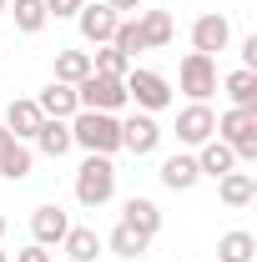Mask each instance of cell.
Segmentation results:
<instances>
[{"label":"cell","mask_w":257,"mask_h":262,"mask_svg":"<svg viewBox=\"0 0 257 262\" xmlns=\"http://www.w3.org/2000/svg\"><path fill=\"white\" fill-rule=\"evenodd\" d=\"M66 232H71L66 207H56V202H40V207L31 212V242H40V247H61Z\"/></svg>","instance_id":"11"},{"label":"cell","mask_w":257,"mask_h":262,"mask_svg":"<svg viewBox=\"0 0 257 262\" xmlns=\"http://www.w3.org/2000/svg\"><path fill=\"white\" fill-rule=\"evenodd\" d=\"M242 71H257V35L242 40Z\"/></svg>","instance_id":"31"},{"label":"cell","mask_w":257,"mask_h":262,"mask_svg":"<svg viewBox=\"0 0 257 262\" xmlns=\"http://www.w3.org/2000/svg\"><path fill=\"white\" fill-rule=\"evenodd\" d=\"M217 136V111L207 106V101H187L182 111H177V141L182 146H202V141H212Z\"/></svg>","instance_id":"7"},{"label":"cell","mask_w":257,"mask_h":262,"mask_svg":"<svg viewBox=\"0 0 257 262\" xmlns=\"http://www.w3.org/2000/svg\"><path fill=\"white\" fill-rule=\"evenodd\" d=\"M31 141H35V151H40V157H51V162H61L66 151L76 146V141H71V121H56V116H46Z\"/></svg>","instance_id":"16"},{"label":"cell","mask_w":257,"mask_h":262,"mask_svg":"<svg viewBox=\"0 0 257 262\" xmlns=\"http://www.w3.org/2000/svg\"><path fill=\"white\" fill-rule=\"evenodd\" d=\"M111 196H116V162L86 151V162L76 166V202H81L86 212H96V207H106Z\"/></svg>","instance_id":"2"},{"label":"cell","mask_w":257,"mask_h":262,"mask_svg":"<svg viewBox=\"0 0 257 262\" xmlns=\"http://www.w3.org/2000/svg\"><path fill=\"white\" fill-rule=\"evenodd\" d=\"M227 40H232V20H227L222 10H207V15L192 20V51L217 56V51H227Z\"/></svg>","instance_id":"10"},{"label":"cell","mask_w":257,"mask_h":262,"mask_svg":"<svg viewBox=\"0 0 257 262\" xmlns=\"http://www.w3.org/2000/svg\"><path fill=\"white\" fill-rule=\"evenodd\" d=\"M177 91L187 101H207L217 91V56H202V51H187L182 66H177Z\"/></svg>","instance_id":"6"},{"label":"cell","mask_w":257,"mask_h":262,"mask_svg":"<svg viewBox=\"0 0 257 262\" xmlns=\"http://www.w3.org/2000/svg\"><path fill=\"white\" fill-rule=\"evenodd\" d=\"M106 5H111L116 15H121V10H141V0H106Z\"/></svg>","instance_id":"32"},{"label":"cell","mask_w":257,"mask_h":262,"mask_svg":"<svg viewBox=\"0 0 257 262\" xmlns=\"http://www.w3.org/2000/svg\"><path fill=\"white\" fill-rule=\"evenodd\" d=\"M257 257V237L247 227H232L217 237V262H252Z\"/></svg>","instance_id":"24"},{"label":"cell","mask_w":257,"mask_h":262,"mask_svg":"<svg viewBox=\"0 0 257 262\" xmlns=\"http://www.w3.org/2000/svg\"><path fill=\"white\" fill-rule=\"evenodd\" d=\"M217 196H222V207H232V212L252 207L257 202V171H227V177H217Z\"/></svg>","instance_id":"14"},{"label":"cell","mask_w":257,"mask_h":262,"mask_svg":"<svg viewBox=\"0 0 257 262\" xmlns=\"http://www.w3.org/2000/svg\"><path fill=\"white\" fill-rule=\"evenodd\" d=\"M5 141H10V131H5V126H0V146H5Z\"/></svg>","instance_id":"34"},{"label":"cell","mask_w":257,"mask_h":262,"mask_svg":"<svg viewBox=\"0 0 257 262\" xmlns=\"http://www.w3.org/2000/svg\"><path fill=\"white\" fill-rule=\"evenodd\" d=\"M15 262H51V247L31 242V247H20V252H15Z\"/></svg>","instance_id":"30"},{"label":"cell","mask_w":257,"mask_h":262,"mask_svg":"<svg viewBox=\"0 0 257 262\" xmlns=\"http://www.w3.org/2000/svg\"><path fill=\"white\" fill-rule=\"evenodd\" d=\"M126 101L136 106V111H146V116H157V111H166L172 106V81L161 76V71H146V66H131L126 76Z\"/></svg>","instance_id":"3"},{"label":"cell","mask_w":257,"mask_h":262,"mask_svg":"<svg viewBox=\"0 0 257 262\" xmlns=\"http://www.w3.org/2000/svg\"><path fill=\"white\" fill-rule=\"evenodd\" d=\"M121 222L136 232H146V237H157L161 232V207L152 196H126V207H121Z\"/></svg>","instance_id":"19"},{"label":"cell","mask_w":257,"mask_h":262,"mask_svg":"<svg viewBox=\"0 0 257 262\" xmlns=\"http://www.w3.org/2000/svg\"><path fill=\"white\" fill-rule=\"evenodd\" d=\"M76 26H81V40H91V46H111V35H116V26H121V15L106 5V0H86L81 10H76Z\"/></svg>","instance_id":"8"},{"label":"cell","mask_w":257,"mask_h":262,"mask_svg":"<svg viewBox=\"0 0 257 262\" xmlns=\"http://www.w3.org/2000/svg\"><path fill=\"white\" fill-rule=\"evenodd\" d=\"M161 146V126L157 116H146V111H131L126 121H121V151H131V157H152Z\"/></svg>","instance_id":"9"},{"label":"cell","mask_w":257,"mask_h":262,"mask_svg":"<svg viewBox=\"0 0 257 262\" xmlns=\"http://www.w3.org/2000/svg\"><path fill=\"white\" fill-rule=\"evenodd\" d=\"M0 15H5V0H0Z\"/></svg>","instance_id":"35"},{"label":"cell","mask_w":257,"mask_h":262,"mask_svg":"<svg viewBox=\"0 0 257 262\" xmlns=\"http://www.w3.org/2000/svg\"><path fill=\"white\" fill-rule=\"evenodd\" d=\"M5 232H10V217H5V212H0V237H5Z\"/></svg>","instance_id":"33"},{"label":"cell","mask_w":257,"mask_h":262,"mask_svg":"<svg viewBox=\"0 0 257 262\" xmlns=\"http://www.w3.org/2000/svg\"><path fill=\"white\" fill-rule=\"evenodd\" d=\"M40 121H46V116H40L35 96H20V101H10V106H5V121H0V126L10 131L15 141H31L35 131H40Z\"/></svg>","instance_id":"13"},{"label":"cell","mask_w":257,"mask_h":262,"mask_svg":"<svg viewBox=\"0 0 257 262\" xmlns=\"http://www.w3.org/2000/svg\"><path fill=\"white\" fill-rule=\"evenodd\" d=\"M131 66L136 61H126L116 46H96V51H91V71H101V76H126Z\"/></svg>","instance_id":"27"},{"label":"cell","mask_w":257,"mask_h":262,"mask_svg":"<svg viewBox=\"0 0 257 262\" xmlns=\"http://www.w3.org/2000/svg\"><path fill=\"white\" fill-rule=\"evenodd\" d=\"M136 26H141L146 51H166V46L177 40V20H172V10H141V15H136Z\"/></svg>","instance_id":"17"},{"label":"cell","mask_w":257,"mask_h":262,"mask_svg":"<svg viewBox=\"0 0 257 262\" xmlns=\"http://www.w3.org/2000/svg\"><path fill=\"white\" fill-rule=\"evenodd\" d=\"M40 116H56V121H71L76 111H81V101H76V86H66V81H51V86H40Z\"/></svg>","instance_id":"15"},{"label":"cell","mask_w":257,"mask_h":262,"mask_svg":"<svg viewBox=\"0 0 257 262\" xmlns=\"http://www.w3.org/2000/svg\"><path fill=\"white\" fill-rule=\"evenodd\" d=\"M31 166H35V151L26 146V141H15V136H10V141L0 146V177H5V182H26V177H31Z\"/></svg>","instance_id":"20"},{"label":"cell","mask_w":257,"mask_h":262,"mask_svg":"<svg viewBox=\"0 0 257 262\" xmlns=\"http://www.w3.org/2000/svg\"><path fill=\"white\" fill-rule=\"evenodd\" d=\"M157 177H161V187H166V192H192L197 182H202L192 151H172V157L157 166Z\"/></svg>","instance_id":"12"},{"label":"cell","mask_w":257,"mask_h":262,"mask_svg":"<svg viewBox=\"0 0 257 262\" xmlns=\"http://www.w3.org/2000/svg\"><path fill=\"white\" fill-rule=\"evenodd\" d=\"M192 157H197V171H202V177H212V182H217V177H227V171H237L232 146H227V141H217V136H212V141H202Z\"/></svg>","instance_id":"18"},{"label":"cell","mask_w":257,"mask_h":262,"mask_svg":"<svg viewBox=\"0 0 257 262\" xmlns=\"http://www.w3.org/2000/svg\"><path fill=\"white\" fill-rule=\"evenodd\" d=\"M10 15H15V31L20 35H35V31H46V0H15V5H5Z\"/></svg>","instance_id":"25"},{"label":"cell","mask_w":257,"mask_h":262,"mask_svg":"<svg viewBox=\"0 0 257 262\" xmlns=\"http://www.w3.org/2000/svg\"><path fill=\"white\" fill-rule=\"evenodd\" d=\"M71 141L91 157H116L121 151V116L116 111H76L71 116Z\"/></svg>","instance_id":"1"},{"label":"cell","mask_w":257,"mask_h":262,"mask_svg":"<svg viewBox=\"0 0 257 262\" xmlns=\"http://www.w3.org/2000/svg\"><path fill=\"white\" fill-rule=\"evenodd\" d=\"M106 247H111L116 257L136 262V257H146V252H152V237H146V232H136V227H126V222H116L111 237H106Z\"/></svg>","instance_id":"21"},{"label":"cell","mask_w":257,"mask_h":262,"mask_svg":"<svg viewBox=\"0 0 257 262\" xmlns=\"http://www.w3.org/2000/svg\"><path fill=\"white\" fill-rule=\"evenodd\" d=\"M222 91H227V101L232 106H242V111H257V71H227L222 76Z\"/></svg>","instance_id":"22"},{"label":"cell","mask_w":257,"mask_h":262,"mask_svg":"<svg viewBox=\"0 0 257 262\" xmlns=\"http://www.w3.org/2000/svg\"><path fill=\"white\" fill-rule=\"evenodd\" d=\"M91 76V51H56V81L76 86Z\"/></svg>","instance_id":"26"},{"label":"cell","mask_w":257,"mask_h":262,"mask_svg":"<svg viewBox=\"0 0 257 262\" xmlns=\"http://www.w3.org/2000/svg\"><path fill=\"white\" fill-rule=\"evenodd\" d=\"M217 141L232 146L237 162H257V111H242V106H227L217 116Z\"/></svg>","instance_id":"4"},{"label":"cell","mask_w":257,"mask_h":262,"mask_svg":"<svg viewBox=\"0 0 257 262\" xmlns=\"http://www.w3.org/2000/svg\"><path fill=\"white\" fill-rule=\"evenodd\" d=\"M76 101H81V111H121V106H131L126 81L121 76H101V71H91L86 81H76Z\"/></svg>","instance_id":"5"},{"label":"cell","mask_w":257,"mask_h":262,"mask_svg":"<svg viewBox=\"0 0 257 262\" xmlns=\"http://www.w3.org/2000/svg\"><path fill=\"white\" fill-rule=\"evenodd\" d=\"M111 46H116L126 61H136V56L146 51V40H141V26H136V20H121V26H116V35H111Z\"/></svg>","instance_id":"28"},{"label":"cell","mask_w":257,"mask_h":262,"mask_svg":"<svg viewBox=\"0 0 257 262\" xmlns=\"http://www.w3.org/2000/svg\"><path fill=\"white\" fill-rule=\"evenodd\" d=\"M81 5H86V0H46V15H56V20H76Z\"/></svg>","instance_id":"29"},{"label":"cell","mask_w":257,"mask_h":262,"mask_svg":"<svg viewBox=\"0 0 257 262\" xmlns=\"http://www.w3.org/2000/svg\"><path fill=\"white\" fill-rule=\"evenodd\" d=\"M101 247H106V242L96 237V227H71V232L61 237V252H66L71 262H96Z\"/></svg>","instance_id":"23"},{"label":"cell","mask_w":257,"mask_h":262,"mask_svg":"<svg viewBox=\"0 0 257 262\" xmlns=\"http://www.w3.org/2000/svg\"><path fill=\"white\" fill-rule=\"evenodd\" d=\"M0 262H10V257H5V252H0Z\"/></svg>","instance_id":"36"}]
</instances>
